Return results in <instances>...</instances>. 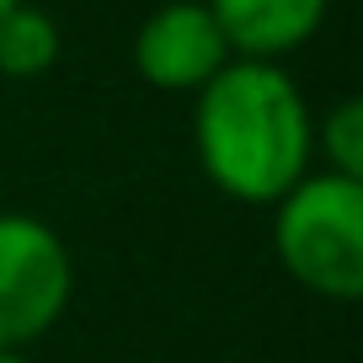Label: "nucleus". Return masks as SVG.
Returning <instances> with one entry per match:
<instances>
[{
    "label": "nucleus",
    "mask_w": 363,
    "mask_h": 363,
    "mask_svg": "<svg viewBox=\"0 0 363 363\" xmlns=\"http://www.w3.org/2000/svg\"><path fill=\"white\" fill-rule=\"evenodd\" d=\"M11 6H16V0H0V16H6V11H11Z\"/></svg>",
    "instance_id": "9"
},
{
    "label": "nucleus",
    "mask_w": 363,
    "mask_h": 363,
    "mask_svg": "<svg viewBox=\"0 0 363 363\" xmlns=\"http://www.w3.org/2000/svg\"><path fill=\"white\" fill-rule=\"evenodd\" d=\"M0 363H33L27 352H16V347H0Z\"/></svg>",
    "instance_id": "8"
},
{
    "label": "nucleus",
    "mask_w": 363,
    "mask_h": 363,
    "mask_svg": "<svg viewBox=\"0 0 363 363\" xmlns=\"http://www.w3.org/2000/svg\"><path fill=\"white\" fill-rule=\"evenodd\" d=\"M193 155L225 198L272 208L315 166V113L278 59H230L193 91Z\"/></svg>",
    "instance_id": "1"
},
{
    "label": "nucleus",
    "mask_w": 363,
    "mask_h": 363,
    "mask_svg": "<svg viewBox=\"0 0 363 363\" xmlns=\"http://www.w3.org/2000/svg\"><path fill=\"white\" fill-rule=\"evenodd\" d=\"M65 54V33L59 22L33 6V0H16L11 11L0 16V75L6 80H38L59 65Z\"/></svg>",
    "instance_id": "6"
},
{
    "label": "nucleus",
    "mask_w": 363,
    "mask_h": 363,
    "mask_svg": "<svg viewBox=\"0 0 363 363\" xmlns=\"http://www.w3.org/2000/svg\"><path fill=\"white\" fill-rule=\"evenodd\" d=\"M315 155H320V171L363 177V107H358V96H342L331 113L315 118Z\"/></svg>",
    "instance_id": "7"
},
{
    "label": "nucleus",
    "mask_w": 363,
    "mask_h": 363,
    "mask_svg": "<svg viewBox=\"0 0 363 363\" xmlns=\"http://www.w3.org/2000/svg\"><path fill=\"white\" fill-rule=\"evenodd\" d=\"M128 54H134V69H139L145 86L177 91V96L203 91L208 80L235 59L203 0H166V6H155V11L139 22Z\"/></svg>",
    "instance_id": "4"
},
{
    "label": "nucleus",
    "mask_w": 363,
    "mask_h": 363,
    "mask_svg": "<svg viewBox=\"0 0 363 363\" xmlns=\"http://www.w3.org/2000/svg\"><path fill=\"white\" fill-rule=\"evenodd\" d=\"M272 251L299 289L352 305L363 294V177L310 166L272 203Z\"/></svg>",
    "instance_id": "2"
},
{
    "label": "nucleus",
    "mask_w": 363,
    "mask_h": 363,
    "mask_svg": "<svg viewBox=\"0 0 363 363\" xmlns=\"http://www.w3.org/2000/svg\"><path fill=\"white\" fill-rule=\"evenodd\" d=\"M235 59H278L320 33L331 0H203Z\"/></svg>",
    "instance_id": "5"
},
{
    "label": "nucleus",
    "mask_w": 363,
    "mask_h": 363,
    "mask_svg": "<svg viewBox=\"0 0 363 363\" xmlns=\"http://www.w3.org/2000/svg\"><path fill=\"white\" fill-rule=\"evenodd\" d=\"M75 294V257L38 214H0V347H33Z\"/></svg>",
    "instance_id": "3"
}]
</instances>
